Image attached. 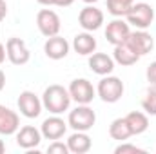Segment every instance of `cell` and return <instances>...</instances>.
I'll use <instances>...</instances> for the list:
<instances>
[{"label":"cell","instance_id":"6da1fadb","mask_svg":"<svg viewBox=\"0 0 156 154\" xmlns=\"http://www.w3.org/2000/svg\"><path fill=\"white\" fill-rule=\"evenodd\" d=\"M71 94L69 91L64 87V85H58V83H53L49 87L44 89V94H42V105L45 111H49L51 114H64L66 111H69L71 107Z\"/></svg>","mask_w":156,"mask_h":154},{"label":"cell","instance_id":"7a4b0ae2","mask_svg":"<svg viewBox=\"0 0 156 154\" xmlns=\"http://www.w3.org/2000/svg\"><path fill=\"white\" fill-rule=\"evenodd\" d=\"M125 20L129 26L136 29H149L151 24L154 22V7L147 2H134L127 11Z\"/></svg>","mask_w":156,"mask_h":154},{"label":"cell","instance_id":"3957f363","mask_svg":"<svg viewBox=\"0 0 156 154\" xmlns=\"http://www.w3.org/2000/svg\"><path fill=\"white\" fill-rule=\"evenodd\" d=\"M96 123V113L87 105V103H78L73 111H69L67 116V125L73 131H91Z\"/></svg>","mask_w":156,"mask_h":154},{"label":"cell","instance_id":"277c9868","mask_svg":"<svg viewBox=\"0 0 156 154\" xmlns=\"http://www.w3.org/2000/svg\"><path fill=\"white\" fill-rule=\"evenodd\" d=\"M123 91H125L123 82L118 76H113V75L102 76V80L98 82V87H96V94L105 103H116L123 96Z\"/></svg>","mask_w":156,"mask_h":154},{"label":"cell","instance_id":"5b68a950","mask_svg":"<svg viewBox=\"0 0 156 154\" xmlns=\"http://www.w3.org/2000/svg\"><path fill=\"white\" fill-rule=\"evenodd\" d=\"M69 94L73 98V102L76 103H91L96 98V89L93 87V83L87 78H75L69 83Z\"/></svg>","mask_w":156,"mask_h":154},{"label":"cell","instance_id":"8992f818","mask_svg":"<svg viewBox=\"0 0 156 154\" xmlns=\"http://www.w3.org/2000/svg\"><path fill=\"white\" fill-rule=\"evenodd\" d=\"M37 27L45 38L55 37L60 33V27H62L60 16L53 9H40L37 13Z\"/></svg>","mask_w":156,"mask_h":154},{"label":"cell","instance_id":"52a82bcc","mask_svg":"<svg viewBox=\"0 0 156 154\" xmlns=\"http://www.w3.org/2000/svg\"><path fill=\"white\" fill-rule=\"evenodd\" d=\"M16 105H18V111L20 114L33 120V118H38L44 105H42V98H38L33 91H22L18 94V100H16Z\"/></svg>","mask_w":156,"mask_h":154},{"label":"cell","instance_id":"ba28073f","mask_svg":"<svg viewBox=\"0 0 156 154\" xmlns=\"http://www.w3.org/2000/svg\"><path fill=\"white\" fill-rule=\"evenodd\" d=\"M5 51H7V60L13 65H26L31 60V53L26 42L18 37H11L5 42Z\"/></svg>","mask_w":156,"mask_h":154},{"label":"cell","instance_id":"9c48e42d","mask_svg":"<svg viewBox=\"0 0 156 154\" xmlns=\"http://www.w3.org/2000/svg\"><path fill=\"white\" fill-rule=\"evenodd\" d=\"M78 24L83 31H98L104 24V11L94 7V4L91 5H85L80 13H78Z\"/></svg>","mask_w":156,"mask_h":154},{"label":"cell","instance_id":"30bf717a","mask_svg":"<svg viewBox=\"0 0 156 154\" xmlns=\"http://www.w3.org/2000/svg\"><path fill=\"white\" fill-rule=\"evenodd\" d=\"M67 121H64V118H60V114H53L49 118H45L40 125V132H42V138L45 140H60L64 138V134L67 132Z\"/></svg>","mask_w":156,"mask_h":154},{"label":"cell","instance_id":"8fae6325","mask_svg":"<svg viewBox=\"0 0 156 154\" xmlns=\"http://www.w3.org/2000/svg\"><path fill=\"white\" fill-rule=\"evenodd\" d=\"M125 42H127V44L133 47V51H134L136 54H140V56H145V54L151 53L153 47H154V38H153V35L147 33L145 29L131 31Z\"/></svg>","mask_w":156,"mask_h":154},{"label":"cell","instance_id":"7c38bea8","mask_svg":"<svg viewBox=\"0 0 156 154\" xmlns=\"http://www.w3.org/2000/svg\"><path fill=\"white\" fill-rule=\"evenodd\" d=\"M42 142V132L40 129L33 125H24L16 131V145L24 151H33L37 149Z\"/></svg>","mask_w":156,"mask_h":154},{"label":"cell","instance_id":"4fadbf2b","mask_svg":"<svg viewBox=\"0 0 156 154\" xmlns=\"http://www.w3.org/2000/svg\"><path fill=\"white\" fill-rule=\"evenodd\" d=\"M69 49H71L69 42L66 38H62L60 35L49 37V38L45 40V44H44V53L51 60H62V58H66L69 54Z\"/></svg>","mask_w":156,"mask_h":154},{"label":"cell","instance_id":"5bb4252c","mask_svg":"<svg viewBox=\"0 0 156 154\" xmlns=\"http://www.w3.org/2000/svg\"><path fill=\"white\" fill-rule=\"evenodd\" d=\"M129 33H131V26L123 18L111 20L107 24V27H105V38H107L109 44H113V45H118V44L125 42L127 37H129Z\"/></svg>","mask_w":156,"mask_h":154},{"label":"cell","instance_id":"9a60e30c","mask_svg":"<svg viewBox=\"0 0 156 154\" xmlns=\"http://www.w3.org/2000/svg\"><path fill=\"white\" fill-rule=\"evenodd\" d=\"M89 69L98 75V76H105V75H111L115 71V58L105 54V53H93L89 54Z\"/></svg>","mask_w":156,"mask_h":154},{"label":"cell","instance_id":"2e32d148","mask_svg":"<svg viewBox=\"0 0 156 154\" xmlns=\"http://www.w3.org/2000/svg\"><path fill=\"white\" fill-rule=\"evenodd\" d=\"M18 129H20V116L13 109L0 103V134L11 136V134H16Z\"/></svg>","mask_w":156,"mask_h":154},{"label":"cell","instance_id":"e0dca14e","mask_svg":"<svg viewBox=\"0 0 156 154\" xmlns=\"http://www.w3.org/2000/svg\"><path fill=\"white\" fill-rule=\"evenodd\" d=\"M67 147H69V152L73 154H85L91 151L93 147V140L87 132L83 131H75L69 138H67Z\"/></svg>","mask_w":156,"mask_h":154},{"label":"cell","instance_id":"ac0fdd59","mask_svg":"<svg viewBox=\"0 0 156 154\" xmlns=\"http://www.w3.org/2000/svg\"><path fill=\"white\" fill-rule=\"evenodd\" d=\"M113 58H115V62H116V64L123 65V67H129V65H134L142 56H140V54H136V53L133 51V47H131L127 42H122V44L115 45Z\"/></svg>","mask_w":156,"mask_h":154},{"label":"cell","instance_id":"d6986e66","mask_svg":"<svg viewBox=\"0 0 156 154\" xmlns=\"http://www.w3.org/2000/svg\"><path fill=\"white\" fill-rule=\"evenodd\" d=\"M96 38L89 33V31H83V33H78L76 37L73 38V49L75 53L82 54V56H89L96 51Z\"/></svg>","mask_w":156,"mask_h":154},{"label":"cell","instance_id":"ffe728a7","mask_svg":"<svg viewBox=\"0 0 156 154\" xmlns=\"http://www.w3.org/2000/svg\"><path fill=\"white\" fill-rule=\"evenodd\" d=\"M125 121H127L133 136L144 134L149 129V118H147L145 113H142V111H131L129 114L125 116Z\"/></svg>","mask_w":156,"mask_h":154},{"label":"cell","instance_id":"44dd1931","mask_svg":"<svg viewBox=\"0 0 156 154\" xmlns=\"http://www.w3.org/2000/svg\"><path fill=\"white\" fill-rule=\"evenodd\" d=\"M109 136L113 140H116V142H127L133 136V132H131V129H129V125L125 121V116L123 118H116V120L111 121V125H109Z\"/></svg>","mask_w":156,"mask_h":154},{"label":"cell","instance_id":"7402d4cb","mask_svg":"<svg viewBox=\"0 0 156 154\" xmlns=\"http://www.w3.org/2000/svg\"><path fill=\"white\" fill-rule=\"evenodd\" d=\"M133 4H134V0H107V11L115 18H122L127 15V11L131 9Z\"/></svg>","mask_w":156,"mask_h":154},{"label":"cell","instance_id":"603a6c76","mask_svg":"<svg viewBox=\"0 0 156 154\" xmlns=\"http://www.w3.org/2000/svg\"><path fill=\"white\" fill-rule=\"evenodd\" d=\"M142 109L145 111V114L156 116V85H151L142 100Z\"/></svg>","mask_w":156,"mask_h":154},{"label":"cell","instance_id":"cb8c5ba5","mask_svg":"<svg viewBox=\"0 0 156 154\" xmlns=\"http://www.w3.org/2000/svg\"><path fill=\"white\" fill-rule=\"evenodd\" d=\"M127 152L145 154V149H142V147H136V145H131V143H125V142H122L116 149H115V154H127Z\"/></svg>","mask_w":156,"mask_h":154},{"label":"cell","instance_id":"d4e9b609","mask_svg":"<svg viewBox=\"0 0 156 154\" xmlns=\"http://www.w3.org/2000/svg\"><path fill=\"white\" fill-rule=\"evenodd\" d=\"M47 152L49 154H69V147H67V143H64L60 140H55L47 147Z\"/></svg>","mask_w":156,"mask_h":154},{"label":"cell","instance_id":"484cf974","mask_svg":"<svg viewBox=\"0 0 156 154\" xmlns=\"http://www.w3.org/2000/svg\"><path fill=\"white\" fill-rule=\"evenodd\" d=\"M40 5H58V7H69L75 4V0H37Z\"/></svg>","mask_w":156,"mask_h":154},{"label":"cell","instance_id":"4316f807","mask_svg":"<svg viewBox=\"0 0 156 154\" xmlns=\"http://www.w3.org/2000/svg\"><path fill=\"white\" fill-rule=\"evenodd\" d=\"M145 78L151 85H156V62H151L147 65V71H145Z\"/></svg>","mask_w":156,"mask_h":154},{"label":"cell","instance_id":"83f0119b","mask_svg":"<svg viewBox=\"0 0 156 154\" xmlns=\"http://www.w3.org/2000/svg\"><path fill=\"white\" fill-rule=\"evenodd\" d=\"M5 16H7V4H5V0H4V2H0V22H2Z\"/></svg>","mask_w":156,"mask_h":154},{"label":"cell","instance_id":"f1b7e54d","mask_svg":"<svg viewBox=\"0 0 156 154\" xmlns=\"http://www.w3.org/2000/svg\"><path fill=\"white\" fill-rule=\"evenodd\" d=\"M5 56H7V51H5V45L0 42V65L5 62Z\"/></svg>","mask_w":156,"mask_h":154},{"label":"cell","instance_id":"f546056e","mask_svg":"<svg viewBox=\"0 0 156 154\" xmlns=\"http://www.w3.org/2000/svg\"><path fill=\"white\" fill-rule=\"evenodd\" d=\"M4 87H5V73L0 69V93L4 91Z\"/></svg>","mask_w":156,"mask_h":154},{"label":"cell","instance_id":"4dcf8cb0","mask_svg":"<svg viewBox=\"0 0 156 154\" xmlns=\"http://www.w3.org/2000/svg\"><path fill=\"white\" fill-rule=\"evenodd\" d=\"M2 152H5V143L0 140V154H2Z\"/></svg>","mask_w":156,"mask_h":154},{"label":"cell","instance_id":"1f68e13d","mask_svg":"<svg viewBox=\"0 0 156 154\" xmlns=\"http://www.w3.org/2000/svg\"><path fill=\"white\" fill-rule=\"evenodd\" d=\"M82 2H85V4H87V5H91V4H96V2H98V0H82Z\"/></svg>","mask_w":156,"mask_h":154},{"label":"cell","instance_id":"d6a6232c","mask_svg":"<svg viewBox=\"0 0 156 154\" xmlns=\"http://www.w3.org/2000/svg\"><path fill=\"white\" fill-rule=\"evenodd\" d=\"M0 2H4V0H0Z\"/></svg>","mask_w":156,"mask_h":154}]
</instances>
